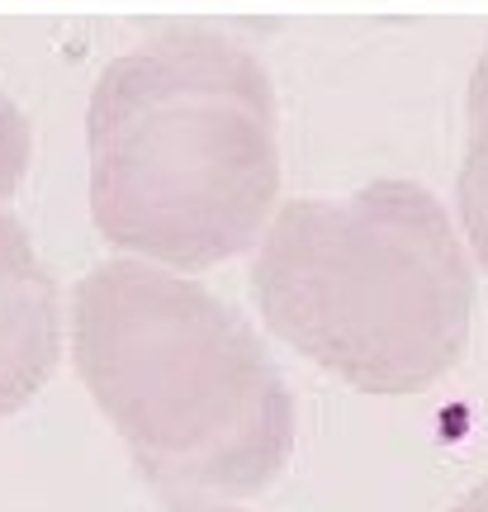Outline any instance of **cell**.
Instances as JSON below:
<instances>
[{
  "mask_svg": "<svg viewBox=\"0 0 488 512\" xmlns=\"http://www.w3.org/2000/svg\"><path fill=\"white\" fill-rule=\"evenodd\" d=\"M86 190L119 256L199 275L256 252L280 214V110L266 62L176 24L109 62L86 105Z\"/></svg>",
  "mask_w": 488,
  "mask_h": 512,
  "instance_id": "obj_1",
  "label": "cell"
},
{
  "mask_svg": "<svg viewBox=\"0 0 488 512\" xmlns=\"http://www.w3.org/2000/svg\"><path fill=\"white\" fill-rule=\"evenodd\" d=\"M67 356L166 503H247L290 470V384L261 332L195 275L100 261L67 299Z\"/></svg>",
  "mask_w": 488,
  "mask_h": 512,
  "instance_id": "obj_2",
  "label": "cell"
},
{
  "mask_svg": "<svg viewBox=\"0 0 488 512\" xmlns=\"http://www.w3.org/2000/svg\"><path fill=\"white\" fill-rule=\"evenodd\" d=\"M261 323L361 394L446 380L474 328V261L455 214L417 181L280 204L252 252Z\"/></svg>",
  "mask_w": 488,
  "mask_h": 512,
  "instance_id": "obj_3",
  "label": "cell"
},
{
  "mask_svg": "<svg viewBox=\"0 0 488 512\" xmlns=\"http://www.w3.org/2000/svg\"><path fill=\"white\" fill-rule=\"evenodd\" d=\"M67 351V309L29 228L0 209V418H15L53 380Z\"/></svg>",
  "mask_w": 488,
  "mask_h": 512,
  "instance_id": "obj_4",
  "label": "cell"
},
{
  "mask_svg": "<svg viewBox=\"0 0 488 512\" xmlns=\"http://www.w3.org/2000/svg\"><path fill=\"white\" fill-rule=\"evenodd\" d=\"M455 228L470 247L474 271L488 275V110H470V138L455 171Z\"/></svg>",
  "mask_w": 488,
  "mask_h": 512,
  "instance_id": "obj_5",
  "label": "cell"
},
{
  "mask_svg": "<svg viewBox=\"0 0 488 512\" xmlns=\"http://www.w3.org/2000/svg\"><path fill=\"white\" fill-rule=\"evenodd\" d=\"M29 157H34V133H29V119L10 95L0 91V209L5 200L19 190L24 171H29Z\"/></svg>",
  "mask_w": 488,
  "mask_h": 512,
  "instance_id": "obj_6",
  "label": "cell"
},
{
  "mask_svg": "<svg viewBox=\"0 0 488 512\" xmlns=\"http://www.w3.org/2000/svg\"><path fill=\"white\" fill-rule=\"evenodd\" d=\"M470 110H488V38H484V53L474 62L470 86H465V114Z\"/></svg>",
  "mask_w": 488,
  "mask_h": 512,
  "instance_id": "obj_7",
  "label": "cell"
},
{
  "mask_svg": "<svg viewBox=\"0 0 488 512\" xmlns=\"http://www.w3.org/2000/svg\"><path fill=\"white\" fill-rule=\"evenodd\" d=\"M451 512H488V475L479 479V484H470L465 494L451 503Z\"/></svg>",
  "mask_w": 488,
  "mask_h": 512,
  "instance_id": "obj_8",
  "label": "cell"
},
{
  "mask_svg": "<svg viewBox=\"0 0 488 512\" xmlns=\"http://www.w3.org/2000/svg\"><path fill=\"white\" fill-rule=\"evenodd\" d=\"M157 512H242L237 503H162Z\"/></svg>",
  "mask_w": 488,
  "mask_h": 512,
  "instance_id": "obj_9",
  "label": "cell"
}]
</instances>
